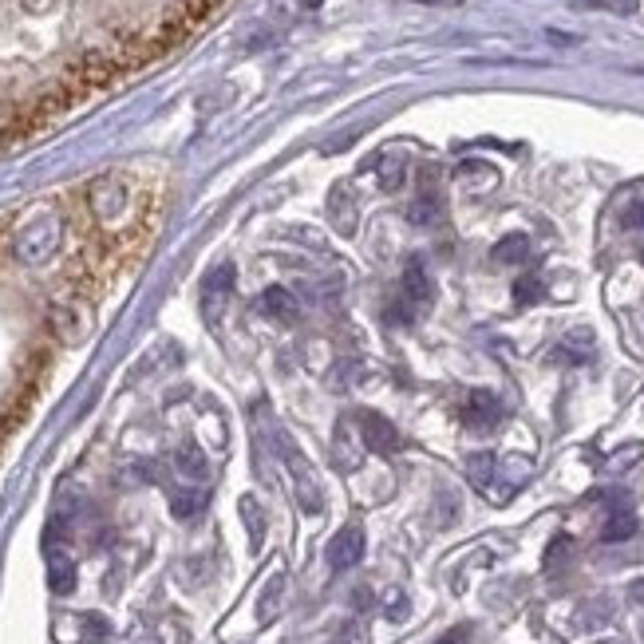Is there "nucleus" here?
Instances as JSON below:
<instances>
[{"label":"nucleus","mask_w":644,"mask_h":644,"mask_svg":"<svg viewBox=\"0 0 644 644\" xmlns=\"http://www.w3.org/2000/svg\"><path fill=\"white\" fill-rule=\"evenodd\" d=\"M64 242V218L56 214V210H44V214H36L28 226H20L16 230V238H12V253L24 261V265H44V261H52V253L60 249Z\"/></svg>","instance_id":"1"},{"label":"nucleus","mask_w":644,"mask_h":644,"mask_svg":"<svg viewBox=\"0 0 644 644\" xmlns=\"http://www.w3.org/2000/svg\"><path fill=\"white\" fill-rule=\"evenodd\" d=\"M360 439H364V447L376 451V455H396L403 443L396 423L384 419L380 411H364V415H360Z\"/></svg>","instance_id":"2"},{"label":"nucleus","mask_w":644,"mask_h":644,"mask_svg":"<svg viewBox=\"0 0 644 644\" xmlns=\"http://www.w3.org/2000/svg\"><path fill=\"white\" fill-rule=\"evenodd\" d=\"M502 415H506V407L494 392H471L463 403V423L471 431H490L494 423H502Z\"/></svg>","instance_id":"3"},{"label":"nucleus","mask_w":644,"mask_h":644,"mask_svg":"<svg viewBox=\"0 0 644 644\" xmlns=\"http://www.w3.org/2000/svg\"><path fill=\"white\" fill-rule=\"evenodd\" d=\"M364 530L360 526H344L332 542H328V565L332 569H352V565L364 558Z\"/></svg>","instance_id":"4"},{"label":"nucleus","mask_w":644,"mask_h":644,"mask_svg":"<svg viewBox=\"0 0 644 644\" xmlns=\"http://www.w3.org/2000/svg\"><path fill=\"white\" fill-rule=\"evenodd\" d=\"M48 585L56 593H72L76 589V562L68 554H60V550L48 558Z\"/></svg>","instance_id":"5"},{"label":"nucleus","mask_w":644,"mask_h":644,"mask_svg":"<svg viewBox=\"0 0 644 644\" xmlns=\"http://www.w3.org/2000/svg\"><path fill=\"white\" fill-rule=\"evenodd\" d=\"M261 309L273 317V321H297V301L285 293V289H269L265 297H261Z\"/></svg>","instance_id":"6"},{"label":"nucleus","mask_w":644,"mask_h":644,"mask_svg":"<svg viewBox=\"0 0 644 644\" xmlns=\"http://www.w3.org/2000/svg\"><path fill=\"white\" fill-rule=\"evenodd\" d=\"M403 293H407V301H411V305H427V301H431V277L423 273V265H419V261L407 269V277H403Z\"/></svg>","instance_id":"7"},{"label":"nucleus","mask_w":644,"mask_h":644,"mask_svg":"<svg viewBox=\"0 0 644 644\" xmlns=\"http://www.w3.org/2000/svg\"><path fill=\"white\" fill-rule=\"evenodd\" d=\"M637 534V518H633V510H613L609 514V522H605V530H601V538L605 542H625V538H633Z\"/></svg>","instance_id":"8"},{"label":"nucleus","mask_w":644,"mask_h":644,"mask_svg":"<svg viewBox=\"0 0 644 644\" xmlns=\"http://www.w3.org/2000/svg\"><path fill=\"white\" fill-rule=\"evenodd\" d=\"M226 289H230V269H218V277L206 281V313H210V317H218Z\"/></svg>","instance_id":"9"},{"label":"nucleus","mask_w":644,"mask_h":644,"mask_svg":"<svg viewBox=\"0 0 644 644\" xmlns=\"http://www.w3.org/2000/svg\"><path fill=\"white\" fill-rule=\"evenodd\" d=\"M589 348H593L589 332H573V336L562 344V352H554V356H558V360H573V364H577V360H585V356H589Z\"/></svg>","instance_id":"10"},{"label":"nucleus","mask_w":644,"mask_h":644,"mask_svg":"<svg viewBox=\"0 0 644 644\" xmlns=\"http://www.w3.org/2000/svg\"><path fill=\"white\" fill-rule=\"evenodd\" d=\"M242 514H245V522H249V542H253V546H261L265 518H261V510H257V498H249V494H245V498H242Z\"/></svg>","instance_id":"11"},{"label":"nucleus","mask_w":644,"mask_h":644,"mask_svg":"<svg viewBox=\"0 0 644 644\" xmlns=\"http://www.w3.org/2000/svg\"><path fill=\"white\" fill-rule=\"evenodd\" d=\"M178 471L190 475V479H202L206 475V459L198 455V447H182L178 451Z\"/></svg>","instance_id":"12"},{"label":"nucleus","mask_w":644,"mask_h":644,"mask_svg":"<svg viewBox=\"0 0 644 644\" xmlns=\"http://www.w3.org/2000/svg\"><path fill=\"white\" fill-rule=\"evenodd\" d=\"M467 471H471V483L490 490V475H494V459H490V455H475Z\"/></svg>","instance_id":"13"},{"label":"nucleus","mask_w":644,"mask_h":644,"mask_svg":"<svg viewBox=\"0 0 644 644\" xmlns=\"http://www.w3.org/2000/svg\"><path fill=\"white\" fill-rule=\"evenodd\" d=\"M514 297H518V305H534V301L542 297V285H538V277H522V281L514 285Z\"/></svg>","instance_id":"14"},{"label":"nucleus","mask_w":644,"mask_h":644,"mask_svg":"<svg viewBox=\"0 0 644 644\" xmlns=\"http://www.w3.org/2000/svg\"><path fill=\"white\" fill-rule=\"evenodd\" d=\"M281 585H285V577L277 573V577L269 581V593L261 597V621H269V613H277V597H281Z\"/></svg>","instance_id":"15"},{"label":"nucleus","mask_w":644,"mask_h":644,"mask_svg":"<svg viewBox=\"0 0 644 644\" xmlns=\"http://www.w3.org/2000/svg\"><path fill=\"white\" fill-rule=\"evenodd\" d=\"M526 253H530L526 238H510L506 245H498V253H494V257H498V261H522Z\"/></svg>","instance_id":"16"},{"label":"nucleus","mask_w":644,"mask_h":644,"mask_svg":"<svg viewBox=\"0 0 644 644\" xmlns=\"http://www.w3.org/2000/svg\"><path fill=\"white\" fill-rule=\"evenodd\" d=\"M198 506H202V494H194V490H182V498H174V514L178 518H190Z\"/></svg>","instance_id":"17"},{"label":"nucleus","mask_w":644,"mask_h":644,"mask_svg":"<svg viewBox=\"0 0 644 644\" xmlns=\"http://www.w3.org/2000/svg\"><path fill=\"white\" fill-rule=\"evenodd\" d=\"M467 641H471V633H467V629H451L439 644H467Z\"/></svg>","instance_id":"18"},{"label":"nucleus","mask_w":644,"mask_h":644,"mask_svg":"<svg viewBox=\"0 0 644 644\" xmlns=\"http://www.w3.org/2000/svg\"><path fill=\"white\" fill-rule=\"evenodd\" d=\"M135 644H159V637H139Z\"/></svg>","instance_id":"19"}]
</instances>
